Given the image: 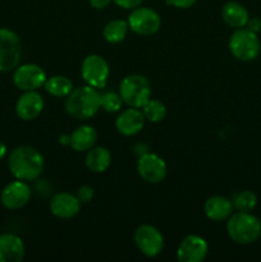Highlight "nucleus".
I'll list each match as a JSON object with an SVG mask.
<instances>
[{
    "mask_svg": "<svg viewBox=\"0 0 261 262\" xmlns=\"http://www.w3.org/2000/svg\"><path fill=\"white\" fill-rule=\"evenodd\" d=\"M89 2L95 9H105L112 3V0H89Z\"/></svg>",
    "mask_w": 261,
    "mask_h": 262,
    "instance_id": "nucleus-31",
    "label": "nucleus"
},
{
    "mask_svg": "<svg viewBox=\"0 0 261 262\" xmlns=\"http://www.w3.org/2000/svg\"><path fill=\"white\" fill-rule=\"evenodd\" d=\"M112 163V154L106 147L96 146L87 151L86 154V168L92 173H104Z\"/></svg>",
    "mask_w": 261,
    "mask_h": 262,
    "instance_id": "nucleus-21",
    "label": "nucleus"
},
{
    "mask_svg": "<svg viewBox=\"0 0 261 262\" xmlns=\"http://www.w3.org/2000/svg\"><path fill=\"white\" fill-rule=\"evenodd\" d=\"M128 30V22L123 19H113L105 25L102 36L109 43H119L125 38Z\"/></svg>",
    "mask_w": 261,
    "mask_h": 262,
    "instance_id": "nucleus-23",
    "label": "nucleus"
},
{
    "mask_svg": "<svg viewBox=\"0 0 261 262\" xmlns=\"http://www.w3.org/2000/svg\"><path fill=\"white\" fill-rule=\"evenodd\" d=\"M209 252V245L202 237L189 234L182 239L177 250V260L179 262H201Z\"/></svg>",
    "mask_w": 261,
    "mask_h": 262,
    "instance_id": "nucleus-13",
    "label": "nucleus"
},
{
    "mask_svg": "<svg viewBox=\"0 0 261 262\" xmlns=\"http://www.w3.org/2000/svg\"><path fill=\"white\" fill-rule=\"evenodd\" d=\"M46 73L37 64H22L14 69L13 82L20 91H37L46 82Z\"/></svg>",
    "mask_w": 261,
    "mask_h": 262,
    "instance_id": "nucleus-10",
    "label": "nucleus"
},
{
    "mask_svg": "<svg viewBox=\"0 0 261 262\" xmlns=\"http://www.w3.org/2000/svg\"><path fill=\"white\" fill-rule=\"evenodd\" d=\"M228 46L232 55L241 61L255 60L261 50L257 33L252 32L246 27L237 28L230 35Z\"/></svg>",
    "mask_w": 261,
    "mask_h": 262,
    "instance_id": "nucleus-5",
    "label": "nucleus"
},
{
    "mask_svg": "<svg viewBox=\"0 0 261 262\" xmlns=\"http://www.w3.org/2000/svg\"><path fill=\"white\" fill-rule=\"evenodd\" d=\"M145 115H143L142 110L138 107H130L125 109L118 115L117 120H115V127L117 130L123 136H135L142 130L143 125H145Z\"/></svg>",
    "mask_w": 261,
    "mask_h": 262,
    "instance_id": "nucleus-15",
    "label": "nucleus"
},
{
    "mask_svg": "<svg viewBox=\"0 0 261 262\" xmlns=\"http://www.w3.org/2000/svg\"><path fill=\"white\" fill-rule=\"evenodd\" d=\"M137 171L145 182L158 184L166 178L168 166L159 155L153 152H145L138 158Z\"/></svg>",
    "mask_w": 261,
    "mask_h": 262,
    "instance_id": "nucleus-11",
    "label": "nucleus"
},
{
    "mask_svg": "<svg viewBox=\"0 0 261 262\" xmlns=\"http://www.w3.org/2000/svg\"><path fill=\"white\" fill-rule=\"evenodd\" d=\"M128 27L141 36L155 35L161 27V18L156 10L147 7H137L128 15Z\"/></svg>",
    "mask_w": 261,
    "mask_h": 262,
    "instance_id": "nucleus-7",
    "label": "nucleus"
},
{
    "mask_svg": "<svg viewBox=\"0 0 261 262\" xmlns=\"http://www.w3.org/2000/svg\"><path fill=\"white\" fill-rule=\"evenodd\" d=\"M135 243L143 256L154 258L163 251L164 237L153 225L142 224L136 229Z\"/></svg>",
    "mask_w": 261,
    "mask_h": 262,
    "instance_id": "nucleus-9",
    "label": "nucleus"
},
{
    "mask_svg": "<svg viewBox=\"0 0 261 262\" xmlns=\"http://www.w3.org/2000/svg\"><path fill=\"white\" fill-rule=\"evenodd\" d=\"M109 66L102 56L91 54L82 61L81 76L89 86L95 89H104L109 78Z\"/></svg>",
    "mask_w": 261,
    "mask_h": 262,
    "instance_id": "nucleus-8",
    "label": "nucleus"
},
{
    "mask_svg": "<svg viewBox=\"0 0 261 262\" xmlns=\"http://www.w3.org/2000/svg\"><path fill=\"white\" fill-rule=\"evenodd\" d=\"M44 110V99L37 91H25L15 104V113L22 120H33Z\"/></svg>",
    "mask_w": 261,
    "mask_h": 262,
    "instance_id": "nucleus-16",
    "label": "nucleus"
},
{
    "mask_svg": "<svg viewBox=\"0 0 261 262\" xmlns=\"http://www.w3.org/2000/svg\"><path fill=\"white\" fill-rule=\"evenodd\" d=\"M119 94L128 106L142 109L151 99L150 81L141 74H129L120 82Z\"/></svg>",
    "mask_w": 261,
    "mask_h": 262,
    "instance_id": "nucleus-4",
    "label": "nucleus"
},
{
    "mask_svg": "<svg viewBox=\"0 0 261 262\" xmlns=\"http://www.w3.org/2000/svg\"><path fill=\"white\" fill-rule=\"evenodd\" d=\"M222 18L229 27L237 30L246 27L250 15L248 10L241 3L228 2L222 8Z\"/></svg>",
    "mask_w": 261,
    "mask_h": 262,
    "instance_id": "nucleus-20",
    "label": "nucleus"
},
{
    "mask_svg": "<svg viewBox=\"0 0 261 262\" xmlns=\"http://www.w3.org/2000/svg\"><path fill=\"white\" fill-rule=\"evenodd\" d=\"M25 258V243L12 233L0 234V262H20Z\"/></svg>",
    "mask_w": 261,
    "mask_h": 262,
    "instance_id": "nucleus-17",
    "label": "nucleus"
},
{
    "mask_svg": "<svg viewBox=\"0 0 261 262\" xmlns=\"http://www.w3.org/2000/svg\"><path fill=\"white\" fill-rule=\"evenodd\" d=\"M142 113L146 119L151 123L163 122L166 117V107L159 100L150 99L142 106Z\"/></svg>",
    "mask_w": 261,
    "mask_h": 262,
    "instance_id": "nucleus-24",
    "label": "nucleus"
},
{
    "mask_svg": "<svg viewBox=\"0 0 261 262\" xmlns=\"http://www.w3.org/2000/svg\"><path fill=\"white\" fill-rule=\"evenodd\" d=\"M94 188L90 186H81L78 189H77V199L81 201V204H89V202L92 201L94 199Z\"/></svg>",
    "mask_w": 261,
    "mask_h": 262,
    "instance_id": "nucleus-27",
    "label": "nucleus"
},
{
    "mask_svg": "<svg viewBox=\"0 0 261 262\" xmlns=\"http://www.w3.org/2000/svg\"><path fill=\"white\" fill-rule=\"evenodd\" d=\"M232 202L237 211L251 212L257 205V197L251 191H241L233 197Z\"/></svg>",
    "mask_w": 261,
    "mask_h": 262,
    "instance_id": "nucleus-25",
    "label": "nucleus"
},
{
    "mask_svg": "<svg viewBox=\"0 0 261 262\" xmlns=\"http://www.w3.org/2000/svg\"><path fill=\"white\" fill-rule=\"evenodd\" d=\"M31 196L32 192L28 186V182L15 179L3 188L0 201L5 209L18 210L25 207L30 202Z\"/></svg>",
    "mask_w": 261,
    "mask_h": 262,
    "instance_id": "nucleus-12",
    "label": "nucleus"
},
{
    "mask_svg": "<svg viewBox=\"0 0 261 262\" xmlns=\"http://www.w3.org/2000/svg\"><path fill=\"white\" fill-rule=\"evenodd\" d=\"M246 28H248V30L252 31V32L257 33L258 31L261 30V19H260V18H257V17L248 18L247 25H246Z\"/></svg>",
    "mask_w": 261,
    "mask_h": 262,
    "instance_id": "nucleus-30",
    "label": "nucleus"
},
{
    "mask_svg": "<svg viewBox=\"0 0 261 262\" xmlns=\"http://www.w3.org/2000/svg\"><path fill=\"white\" fill-rule=\"evenodd\" d=\"M22 58V42L14 31L0 27V73L17 68Z\"/></svg>",
    "mask_w": 261,
    "mask_h": 262,
    "instance_id": "nucleus-6",
    "label": "nucleus"
},
{
    "mask_svg": "<svg viewBox=\"0 0 261 262\" xmlns=\"http://www.w3.org/2000/svg\"><path fill=\"white\" fill-rule=\"evenodd\" d=\"M101 107L107 113H117L122 109L123 100L120 97V94H117L114 91H107L101 95L100 99Z\"/></svg>",
    "mask_w": 261,
    "mask_h": 262,
    "instance_id": "nucleus-26",
    "label": "nucleus"
},
{
    "mask_svg": "<svg viewBox=\"0 0 261 262\" xmlns=\"http://www.w3.org/2000/svg\"><path fill=\"white\" fill-rule=\"evenodd\" d=\"M197 0H166L169 5L178 8V9H188L192 5H194Z\"/></svg>",
    "mask_w": 261,
    "mask_h": 262,
    "instance_id": "nucleus-29",
    "label": "nucleus"
},
{
    "mask_svg": "<svg viewBox=\"0 0 261 262\" xmlns=\"http://www.w3.org/2000/svg\"><path fill=\"white\" fill-rule=\"evenodd\" d=\"M8 168L15 179L25 182L35 181L44 170V158L31 146H19L10 152Z\"/></svg>",
    "mask_w": 261,
    "mask_h": 262,
    "instance_id": "nucleus-1",
    "label": "nucleus"
},
{
    "mask_svg": "<svg viewBox=\"0 0 261 262\" xmlns=\"http://www.w3.org/2000/svg\"><path fill=\"white\" fill-rule=\"evenodd\" d=\"M233 202L224 196H211L204 205L205 215L212 222H223L233 214Z\"/></svg>",
    "mask_w": 261,
    "mask_h": 262,
    "instance_id": "nucleus-18",
    "label": "nucleus"
},
{
    "mask_svg": "<svg viewBox=\"0 0 261 262\" xmlns=\"http://www.w3.org/2000/svg\"><path fill=\"white\" fill-rule=\"evenodd\" d=\"M81 201L76 194L68 192H59L50 200V211L59 219H72L81 211Z\"/></svg>",
    "mask_w": 261,
    "mask_h": 262,
    "instance_id": "nucleus-14",
    "label": "nucleus"
},
{
    "mask_svg": "<svg viewBox=\"0 0 261 262\" xmlns=\"http://www.w3.org/2000/svg\"><path fill=\"white\" fill-rule=\"evenodd\" d=\"M101 95L92 86H81L72 90L66 99V112L72 118L78 120H87L95 117L99 109Z\"/></svg>",
    "mask_w": 261,
    "mask_h": 262,
    "instance_id": "nucleus-2",
    "label": "nucleus"
},
{
    "mask_svg": "<svg viewBox=\"0 0 261 262\" xmlns=\"http://www.w3.org/2000/svg\"><path fill=\"white\" fill-rule=\"evenodd\" d=\"M227 233L237 245H252L261 237V222L251 212H233L228 217Z\"/></svg>",
    "mask_w": 261,
    "mask_h": 262,
    "instance_id": "nucleus-3",
    "label": "nucleus"
},
{
    "mask_svg": "<svg viewBox=\"0 0 261 262\" xmlns=\"http://www.w3.org/2000/svg\"><path fill=\"white\" fill-rule=\"evenodd\" d=\"M5 155H7V146L3 142H0V160H3Z\"/></svg>",
    "mask_w": 261,
    "mask_h": 262,
    "instance_id": "nucleus-32",
    "label": "nucleus"
},
{
    "mask_svg": "<svg viewBox=\"0 0 261 262\" xmlns=\"http://www.w3.org/2000/svg\"><path fill=\"white\" fill-rule=\"evenodd\" d=\"M46 92L54 97H67L73 90V83L66 76H53L46 78L45 84Z\"/></svg>",
    "mask_w": 261,
    "mask_h": 262,
    "instance_id": "nucleus-22",
    "label": "nucleus"
},
{
    "mask_svg": "<svg viewBox=\"0 0 261 262\" xmlns=\"http://www.w3.org/2000/svg\"><path fill=\"white\" fill-rule=\"evenodd\" d=\"M97 141V132L91 125H79L69 137V145L77 152H87L95 146Z\"/></svg>",
    "mask_w": 261,
    "mask_h": 262,
    "instance_id": "nucleus-19",
    "label": "nucleus"
},
{
    "mask_svg": "<svg viewBox=\"0 0 261 262\" xmlns=\"http://www.w3.org/2000/svg\"><path fill=\"white\" fill-rule=\"evenodd\" d=\"M113 2L123 9H135L142 4L143 0H113Z\"/></svg>",
    "mask_w": 261,
    "mask_h": 262,
    "instance_id": "nucleus-28",
    "label": "nucleus"
}]
</instances>
